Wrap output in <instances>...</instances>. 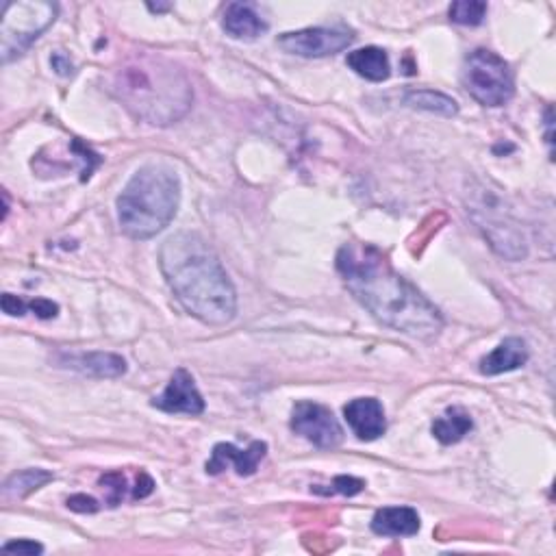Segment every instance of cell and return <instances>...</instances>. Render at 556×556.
<instances>
[{"label":"cell","mask_w":556,"mask_h":556,"mask_svg":"<svg viewBox=\"0 0 556 556\" xmlns=\"http://www.w3.org/2000/svg\"><path fill=\"white\" fill-rule=\"evenodd\" d=\"M337 272L357 302L394 331L428 339L444 326L439 309L420 289L400 276L385 252L376 246H341L337 252Z\"/></svg>","instance_id":"6da1fadb"},{"label":"cell","mask_w":556,"mask_h":556,"mask_svg":"<svg viewBox=\"0 0 556 556\" xmlns=\"http://www.w3.org/2000/svg\"><path fill=\"white\" fill-rule=\"evenodd\" d=\"M161 272L183 309L196 320L224 326L237 313V294L222 261L196 233L168 237L159 252Z\"/></svg>","instance_id":"7a4b0ae2"},{"label":"cell","mask_w":556,"mask_h":556,"mask_svg":"<svg viewBox=\"0 0 556 556\" xmlns=\"http://www.w3.org/2000/svg\"><path fill=\"white\" fill-rule=\"evenodd\" d=\"M111 90L139 120L168 126L192 107V85L185 74L159 55L139 53L113 74Z\"/></svg>","instance_id":"3957f363"},{"label":"cell","mask_w":556,"mask_h":556,"mask_svg":"<svg viewBox=\"0 0 556 556\" xmlns=\"http://www.w3.org/2000/svg\"><path fill=\"white\" fill-rule=\"evenodd\" d=\"M181 183L168 166L139 168L118 196V220L133 239H150L174 220Z\"/></svg>","instance_id":"277c9868"},{"label":"cell","mask_w":556,"mask_h":556,"mask_svg":"<svg viewBox=\"0 0 556 556\" xmlns=\"http://www.w3.org/2000/svg\"><path fill=\"white\" fill-rule=\"evenodd\" d=\"M59 7L46 0H9L0 14V57L3 63L27 53L44 31L53 27Z\"/></svg>","instance_id":"5b68a950"},{"label":"cell","mask_w":556,"mask_h":556,"mask_svg":"<svg viewBox=\"0 0 556 556\" xmlns=\"http://www.w3.org/2000/svg\"><path fill=\"white\" fill-rule=\"evenodd\" d=\"M463 85L467 94L483 107L507 105L515 94L511 66L487 48H476L465 57Z\"/></svg>","instance_id":"8992f818"},{"label":"cell","mask_w":556,"mask_h":556,"mask_svg":"<svg viewBox=\"0 0 556 556\" xmlns=\"http://www.w3.org/2000/svg\"><path fill=\"white\" fill-rule=\"evenodd\" d=\"M292 431L322 450H333L344 441V428L331 409L318 402L302 400L292 411Z\"/></svg>","instance_id":"52a82bcc"},{"label":"cell","mask_w":556,"mask_h":556,"mask_svg":"<svg viewBox=\"0 0 556 556\" xmlns=\"http://www.w3.org/2000/svg\"><path fill=\"white\" fill-rule=\"evenodd\" d=\"M352 42H355V35H352V31L324 29V27L283 33L276 40V44L281 46L285 53L305 57V59L333 57V55L341 53V50H346Z\"/></svg>","instance_id":"ba28073f"},{"label":"cell","mask_w":556,"mask_h":556,"mask_svg":"<svg viewBox=\"0 0 556 556\" xmlns=\"http://www.w3.org/2000/svg\"><path fill=\"white\" fill-rule=\"evenodd\" d=\"M153 407L166 413L200 415L205 411V400H202L200 391L194 383V376L181 368L172 374L166 391L153 400Z\"/></svg>","instance_id":"9c48e42d"},{"label":"cell","mask_w":556,"mask_h":556,"mask_svg":"<svg viewBox=\"0 0 556 556\" xmlns=\"http://www.w3.org/2000/svg\"><path fill=\"white\" fill-rule=\"evenodd\" d=\"M265 454H268L265 441H252L246 450H239L233 444H218L207 461V474H220L226 467L233 465L239 476H252L257 472L259 463L265 459Z\"/></svg>","instance_id":"30bf717a"},{"label":"cell","mask_w":556,"mask_h":556,"mask_svg":"<svg viewBox=\"0 0 556 556\" xmlns=\"http://www.w3.org/2000/svg\"><path fill=\"white\" fill-rule=\"evenodd\" d=\"M344 417L361 441H374L387 431L385 409L376 398H355L344 407Z\"/></svg>","instance_id":"8fae6325"},{"label":"cell","mask_w":556,"mask_h":556,"mask_svg":"<svg viewBox=\"0 0 556 556\" xmlns=\"http://www.w3.org/2000/svg\"><path fill=\"white\" fill-rule=\"evenodd\" d=\"M57 363L61 368L92 378H118L126 374V361L113 352H61Z\"/></svg>","instance_id":"7c38bea8"},{"label":"cell","mask_w":556,"mask_h":556,"mask_svg":"<svg viewBox=\"0 0 556 556\" xmlns=\"http://www.w3.org/2000/svg\"><path fill=\"white\" fill-rule=\"evenodd\" d=\"M526 361H528L526 341L520 337H509L504 339L498 348L491 350L483 361H480V374L498 376L504 372H513L526 365Z\"/></svg>","instance_id":"4fadbf2b"},{"label":"cell","mask_w":556,"mask_h":556,"mask_svg":"<svg viewBox=\"0 0 556 556\" xmlns=\"http://www.w3.org/2000/svg\"><path fill=\"white\" fill-rule=\"evenodd\" d=\"M372 530L381 537H413L420 530V515L411 507H387L376 511Z\"/></svg>","instance_id":"5bb4252c"},{"label":"cell","mask_w":556,"mask_h":556,"mask_svg":"<svg viewBox=\"0 0 556 556\" xmlns=\"http://www.w3.org/2000/svg\"><path fill=\"white\" fill-rule=\"evenodd\" d=\"M222 27L231 37H235V40H257L259 35L268 31V22H265L250 5L231 3L224 11Z\"/></svg>","instance_id":"9a60e30c"},{"label":"cell","mask_w":556,"mask_h":556,"mask_svg":"<svg viewBox=\"0 0 556 556\" xmlns=\"http://www.w3.org/2000/svg\"><path fill=\"white\" fill-rule=\"evenodd\" d=\"M348 66L355 70L359 77L372 83H383L391 77V63L383 48L365 46L348 55Z\"/></svg>","instance_id":"2e32d148"},{"label":"cell","mask_w":556,"mask_h":556,"mask_svg":"<svg viewBox=\"0 0 556 556\" xmlns=\"http://www.w3.org/2000/svg\"><path fill=\"white\" fill-rule=\"evenodd\" d=\"M474 428V422L470 413L463 407H450L444 415L437 417L433 422V435L441 441L444 446L459 444V441L470 433Z\"/></svg>","instance_id":"e0dca14e"},{"label":"cell","mask_w":556,"mask_h":556,"mask_svg":"<svg viewBox=\"0 0 556 556\" xmlns=\"http://www.w3.org/2000/svg\"><path fill=\"white\" fill-rule=\"evenodd\" d=\"M55 476L46 470H22L11 474L3 485V498L5 500H22L31 496L33 491L48 485Z\"/></svg>","instance_id":"ac0fdd59"},{"label":"cell","mask_w":556,"mask_h":556,"mask_svg":"<svg viewBox=\"0 0 556 556\" xmlns=\"http://www.w3.org/2000/svg\"><path fill=\"white\" fill-rule=\"evenodd\" d=\"M404 103L413 109L431 111L444 118H452L459 113L457 103H454L450 96L441 94V92H433V90H409L407 94H404Z\"/></svg>","instance_id":"d6986e66"},{"label":"cell","mask_w":556,"mask_h":556,"mask_svg":"<svg viewBox=\"0 0 556 556\" xmlns=\"http://www.w3.org/2000/svg\"><path fill=\"white\" fill-rule=\"evenodd\" d=\"M487 16V3L480 0H457L450 7V20L463 24V27H478Z\"/></svg>","instance_id":"ffe728a7"},{"label":"cell","mask_w":556,"mask_h":556,"mask_svg":"<svg viewBox=\"0 0 556 556\" xmlns=\"http://www.w3.org/2000/svg\"><path fill=\"white\" fill-rule=\"evenodd\" d=\"M100 485H103V489L107 491V504H109V507H118V504L124 498V491H126L124 476L120 472L105 474L103 478H100Z\"/></svg>","instance_id":"44dd1931"},{"label":"cell","mask_w":556,"mask_h":556,"mask_svg":"<svg viewBox=\"0 0 556 556\" xmlns=\"http://www.w3.org/2000/svg\"><path fill=\"white\" fill-rule=\"evenodd\" d=\"M365 489V480L355 476H337L331 485L328 494H341V496H357Z\"/></svg>","instance_id":"7402d4cb"},{"label":"cell","mask_w":556,"mask_h":556,"mask_svg":"<svg viewBox=\"0 0 556 556\" xmlns=\"http://www.w3.org/2000/svg\"><path fill=\"white\" fill-rule=\"evenodd\" d=\"M3 552L7 554H24V556H35V554H42L44 546L37 541L31 539H16V541H9L3 546Z\"/></svg>","instance_id":"603a6c76"},{"label":"cell","mask_w":556,"mask_h":556,"mask_svg":"<svg viewBox=\"0 0 556 556\" xmlns=\"http://www.w3.org/2000/svg\"><path fill=\"white\" fill-rule=\"evenodd\" d=\"M29 309L37 315V318H42V320H50V318H55L59 307L55 305L53 300H46V298H35L29 302Z\"/></svg>","instance_id":"cb8c5ba5"},{"label":"cell","mask_w":556,"mask_h":556,"mask_svg":"<svg viewBox=\"0 0 556 556\" xmlns=\"http://www.w3.org/2000/svg\"><path fill=\"white\" fill-rule=\"evenodd\" d=\"M68 509L77 511V513H96L100 507H98V502L94 498L77 494V496L68 498Z\"/></svg>","instance_id":"d4e9b609"},{"label":"cell","mask_w":556,"mask_h":556,"mask_svg":"<svg viewBox=\"0 0 556 556\" xmlns=\"http://www.w3.org/2000/svg\"><path fill=\"white\" fill-rule=\"evenodd\" d=\"M0 305H3V311L7 315H24V311L29 309L27 302H22L14 294H3V300H0Z\"/></svg>","instance_id":"484cf974"},{"label":"cell","mask_w":556,"mask_h":556,"mask_svg":"<svg viewBox=\"0 0 556 556\" xmlns=\"http://www.w3.org/2000/svg\"><path fill=\"white\" fill-rule=\"evenodd\" d=\"M153 489H155L153 478H150L146 472H139V476H137V485H135V491H133V498H135V500H142V498H146V496L153 494Z\"/></svg>","instance_id":"4316f807"},{"label":"cell","mask_w":556,"mask_h":556,"mask_svg":"<svg viewBox=\"0 0 556 556\" xmlns=\"http://www.w3.org/2000/svg\"><path fill=\"white\" fill-rule=\"evenodd\" d=\"M50 63H53V68L61 74V77H70V74L74 72L72 61L66 55H63V53H55L53 59H50Z\"/></svg>","instance_id":"83f0119b"},{"label":"cell","mask_w":556,"mask_h":556,"mask_svg":"<svg viewBox=\"0 0 556 556\" xmlns=\"http://www.w3.org/2000/svg\"><path fill=\"white\" fill-rule=\"evenodd\" d=\"M150 11H155V14H161V11H168L170 5H148Z\"/></svg>","instance_id":"f1b7e54d"}]
</instances>
